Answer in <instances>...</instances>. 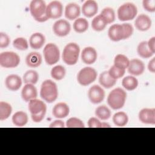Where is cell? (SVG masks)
Segmentation results:
<instances>
[{
  "label": "cell",
  "instance_id": "cell-1",
  "mask_svg": "<svg viewBox=\"0 0 155 155\" xmlns=\"http://www.w3.org/2000/svg\"><path fill=\"white\" fill-rule=\"evenodd\" d=\"M40 96L47 102L52 103L55 101L58 96V90L56 84L50 79L44 81L41 87Z\"/></svg>",
  "mask_w": 155,
  "mask_h": 155
},
{
  "label": "cell",
  "instance_id": "cell-2",
  "mask_svg": "<svg viewBox=\"0 0 155 155\" xmlns=\"http://www.w3.org/2000/svg\"><path fill=\"white\" fill-rule=\"evenodd\" d=\"M28 110L31 113L33 121L35 122H40L45 117L47 111V106L43 101L34 99L29 101Z\"/></svg>",
  "mask_w": 155,
  "mask_h": 155
},
{
  "label": "cell",
  "instance_id": "cell-3",
  "mask_svg": "<svg viewBox=\"0 0 155 155\" xmlns=\"http://www.w3.org/2000/svg\"><path fill=\"white\" fill-rule=\"evenodd\" d=\"M127 99V93L121 88L113 89L108 94L107 103L113 110H119L124 107Z\"/></svg>",
  "mask_w": 155,
  "mask_h": 155
},
{
  "label": "cell",
  "instance_id": "cell-4",
  "mask_svg": "<svg viewBox=\"0 0 155 155\" xmlns=\"http://www.w3.org/2000/svg\"><path fill=\"white\" fill-rule=\"evenodd\" d=\"M80 53L79 46L74 42H70L65 45L62 53L64 62L69 65L76 64Z\"/></svg>",
  "mask_w": 155,
  "mask_h": 155
},
{
  "label": "cell",
  "instance_id": "cell-5",
  "mask_svg": "<svg viewBox=\"0 0 155 155\" xmlns=\"http://www.w3.org/2000/svg\"><path fill=\"white\" fill-rule=\"evenodd\" d=\"M137 13L136 6L131 2H127L121 5L117 10V17L121 21L133 19Z\"/></svg>",
  "mask_w": 155,
  "mask_h": 155
},
{
  "label": "cell",
  "instance_id": "cell-6",
  "mask_svg": "<svg viewBox=\"0 0 155 155\" xmlns=\"http://www.w3.org/2000/svg\"><path fill=\"white\" fill-rule=\"evenodd\" d=\"M45 62L50 65L57 63L60 58V51L58 47L53 44H47L43 50Z\"/></svg>",
  "mask_w": 155,
  "mask_h": 155
},
{
  "label": "cell",
  "instance_id": "cell-7",
  "mask_svg": "<svg viewBox=\"0 0 155 155\" xmlns=\"http://www.w3.org/2000/svg\"><path fill=\"white\" fill-rule=\"evenodd\" d=\"M97 73L93 68L87 67L82 68L78 73L77 80L82 86H87L93 82L97 78Z\"/></svg>",
  "mask_w": 155,
  "mask_h": 155
},
{
  "label": "cell",
  "instance_id": "cell-8",
  "mask_svg": "<svg viewBox=\"0 0 155 155\" xmlns=\"http://www.w3.org/2000/svg\"><path fill=\"white\" fill-rule=\"evenodd\" d=\"M20 63V58L13 51H5L0 54V65L4 68H15Z\"/></svg>",
  "mask_w": 155,
  "mask_h": 155
},
{
  "label": "cell",
  "instance_id": "cell-9",
  "mask_svg": "<svg viewBox=\"0 0 155 155\" xmlns=\"http://www.w3.org/2000/svg\"><path fill=\"white\" fill-rule=\"evenodd\" d=\"M63 12L62 4L58 1H53L50 2L46 8L45 14L49 19H58Z\"/></svg>",
  "mask_w": 155,
  "mask_h": 155
},
{
  "label": "cell",
  "instance_id": "cell-10",
  "mask_svg": "<svg viewBox=\"0 0 155 155\" xmlns=\"http://www.w3.org/2000/svg\"><path fill=\"white\" fill-rule=\"evenodd\" d=\"M47 5L42 0H33L30 4V12L35 19L45 14Z\"/></svg>",
  "mask_w": 155,
  "mask_h": 155
},
{
  "label": "cell",
  "instance_id": "cell-11",
  "mask_svg": "<svg viewBox=\"0 0 155 155\" xmlns=\"http://www.w3.org/2000/svg\"><path fill=\"white\" fill-rule=\"evenodd\" d=\"M105 91L99 85H94L90 88L88 97L90 102L94 104L101 103L105 97Z\"/></svg>",
  "mask_w": 155,
  "mask_h": 155
},
{
  "label": "cell",
  "instance_id": "cell-12",
  "mask_svg": "<svg viewBox=\"0 0 155 155\" xmlns=\"http://www.w3.org/2000/svg\"><path fill=\"white\" fill-rule=\"evenodd\" d=\"M71 30L70 23L65 19H59L56 21L53 25L54 33L59 37L65 36L69 34Z\"/></svg>",
  "mask_w": 155,
  "mask_h": 155
},
{
  "label": "cell",
  "instance_id": "cell-13",
  "mask_svg": "<svg viewBox=\"0 0 155 155\" xmlns=\"http://www.w3.org/2000/svg\"><path fill=\"white\" fill-rule=\"evenodd\" d=\"M139 120L145 124H155V109L143 108L139 113Z\"/></svg>",
  "mask_w": 155,
  "mask_h": 155
},
{
  "label": "cell",
  "instance_id": "cell-14",
  "mask_svg": "<svg viewBox=\"0 0 155 155\" xmlns=\"http://www.w3.org/2000/svg\"><path fill=\"white\" fill-rule=\"evenodd\" d=\"M97 58L96 50L91 47H87L83 49L81 53V59L85 64H92L94 63Z\"/></svg>",
  "mask_w": 155,
  "mask_h": 155
},
{
  "label": "cell",
  "instance_id": "cell-15",
  "mask_svg": "<svg viewBox=\"0 0 155 155\" xmlns=\"http://www.w3.org/2000/svg\"><path fill=\"white\" fill-rule=\"evenodd\" d=\"M127 68L128 73L131 74L139 76L142 74L145 70V64L140 59H133L130 61Z\"/></svg>",
  "mask_w": 155,
  "mask_h": 155
},
{
  "label": "cell",
  "instance_id": "cell-16",
  "mask_svg": "<svg viewBox=\"0 0 155 155\" xmlns=\"http://www.w3.org/2000/svg\"><path fill=\"white\" fill-rule=\"evenodd\" d=\"M151 23V19L148 16L145 14H141L136 19L134 25L138 30L145 31L150 28Z\"/></svg>",
  "mask_w": 155,
  "mask_h": 155
},
{
  "label": "cell",
  "instance_id": "cell-17",
  "mask_svg": "<svg viewBox=\"0 0 155 155\" xmlns=\"http://www.w3.org/2000/svg\"><path fill=\"white\" fill-rule=\"evenodd\" d=\"M108 35L110 39L114 42L124 39V30L122 24H113L108 29Z\"/></svg>",
  "mask_w": 155,
  "mask_h": 155
},
{
  "label": "cell",
  "instance_id": "cell-18",
  "mask_svg": "<svg viewBox=\"0 0 155 155\" xmlns=\"http://www.w3.org/2000/svg\"><path fill=\"white\" fill-rule=\"evenodd\" d=\"M98 11V5L94 0H88L84 2L82 7V14L87 17L91 18L94 16Z\"/></svg>",
  "mask_w": 155,
  "mask_h": 155
},
{
  "label": "cell",
  "instance_id": "cell-19",
  "mask_svg": "<svg viewBox=\"0 0 155 155\" xmlns=\"http://www.w3.org/2000/svg\"><path fill=\"white\" fill-rule=\"evenodd\" d=\"M37 96V89L33 84H25L22 89L21 97L25 102H29L32 99H36Z\"/></svg>",
  "mask_w": 155,
  "mask_h": 155
},
{
  "label": "cell",
  "instance_id": "cell-20",
  "mask_svg": "<svg viewBox=\"0 0 155 155\" xmlns=\"http://www.w3.org/2000/svg\"><path fill=\"white\" fill-rule=\"evenodd\" d=\"M5 85L9 90L17 91L22 85V80L16 74H10L5 78Z\"/></svg>",
  "mask_w": 155,
  "mask_h": 155
},
{
  "label": "cell",
  "instance_id": "cell-21",
  "mask_svg": "<svg viewBox=\"0 0 155 155\" xmlns=\"http://www.w3.org/2000/svg\"><path fill=\"white\" fill-rule=\"evenodd\" d=\"M70 108L68 105L64 102H59L56 104L52 110L54 117L58 119H62L69 114Z\"/></svg>",
  "mask_w": 155,
  "mask_h": 155
},
{
  "label": "cell",
  "instance_id": "cell-22",
  "mask_svg": "<svg viewBox=\"0 0 155 155\" xmlns=\"http://www.w3.org/2000/svg\"><path fill=\"white\" fill-rule=\"evenodd\" d=\"M81 9L78 4L76 3H70L67 4L65 8V16L69 20L78 19L80 15Z\"/></svg>",
  "mask_w": 155,
  "mask_h": 155
},
{
  "label": "cell",
  "instance_id": "cell-23",
  "mask_svg": "<svg viewBox=\"0 0 155 155\" xmlns=\"http://www.w3.org/2000/svg\"><path fill=\"white\" fill-rule=\"evenodd\" d=\"M45 42V36L41 33H35L31 35L29 39V44L31 48L33 49L41 48Z\"/></svg>",
  "mask_w": 155,
  "mask_h": 155
},
{
  "label": "cell",
  "instance_id": "cell-24",
  "mask_svg": "<svg viewBox=\"0 0 155 155\" xmlns=\"http://www.w3.org/2000/svg\"><path fill=\"white\" fill-rule=\"evenodd\" d=\"M25 63L30 67H38L42 63V56L38 52H31L26 56Z\"/></svg>",
  "mask_w": 155,
  "mask_h": 155
},
{
  "label": "cell",
  "instance_id": "cell-25",
  "mask_svg": "<svg viewBox=\"0 0 155 155\" xmlns=\"http://www.w3.org/2000/svg\"><path fill=\"white\" fill-rule=\"evenodd\" d=\"M116 79L112 78L108 74V71L102 72L99 78V84L105 88H110L113 87L116 82Z\"/></svg>",
  "mask_w": 155,
  "mask_h": 155
},
{
  "label": "cell",
  "instance_id": "cell-26",
  "mask_svg": "<svg viewBox=\"0 0 155 155\" xmlns=\"http://www.w3.org/2000/svg\"><path fill=\"white\" fill-rule=\"evenodd\" d=\"M12 122L17 127H23L28 122V116L24 111H17L12 116Z\"/></svg>",
  "mask_w": 155,
  "mask_h": 155
},
{
  "label": "cell",
  "instance_id": "cell-27",
  "mask_svg": "<svg viewBox=\"0 0 155 155\" xmlns=\"http://www.w3.org/2000/svg\"><path fill=\"white\" fill-rule=\"evenodd\" d=\"M137 52L139 56L145 59L149 58L154 54L149 48L147 41H142L139 44L137 47Z\"/></svg>",
  "mask_w": 155,
  "mask_h": 155
},
{
  "label": "cell",
  "instance_id": "cell-28",
  "mask_svg": "<svg viewBox=\"0 0 155 155\" xmlns=\"http://www.w3.org/2000/svg\"><path fill=\"white\" fill-rule=\"evenodd\" d=\"M113 121L114 125L116 126L122 127L127 124L128 121V117L125 112L119 111L113 115Z\"/></svg>",
  "mask_w": 155,
  "mask_h": 155
},
{
  "label": "cell",
  "instance_id": "cell-29",
  "mask_svg": "<svg viewBox=\"0 0 155 155\" xmlns=\"http://www.w3.org/2000/svg\"><path fill=\"white\" fill-rule=\"evenodd\" d=\"M122 85L126 90L132 91L137 88L138 85V81L133 76H128L122 79Z\"/></svg>",
  "mask_w": 155,
  "mask_h": 155
},
{
  "label": "cell",
  "instance_id": "cell-30",
  "mask_svg": "<svg viewBox=\"0 0 155 155\" xmlns=\"http://www.w3.org/2000/svg\"><path fill=\"white\" fill-rule=\"evenodd\" d=\"M107 25L106 21L101 15L96 16L91 21L92 28L97 31H101L105 29Z\"/></svg>",
  "mask_w": 155,
  "mask_h": 155
},
{
  "label": "cell",
  "instance_id": "cell-31",
  "mask_svg": "<svg viewBox=\"0 0 155 155\" xmlns=\"http://www.w3.org/2000/svg\"><path fill=\"white\" fill-rule=\"evenodd\" d=\"M88 28V22L87 20L85 18H78L73 23V29L77 33H84L87 30Z\"/></svg>",
  "mask_w": 155,
  "mask_h": 155
},
{
  "label": "cell",
  "instance_id": "cell-32",
  "mask_svg": "<svg viewBox=\"0 0 155 155\" xmlns=\"http://www.w3.org/2000/svg\"><path fill=\"white\" fill-rule=\"evenodd\" d=\"M39 79V74L38 72L33 70L27 71L23 76V81L25 84H30L35 85Z\"/></svg>",
  "mask_w": 155,
  "mask_h": 155
},
{
  "label": "cell",
  "instance_id": "cell-33",
  "mask_svg": "<svg viewBox=\"0 0 155 155\" xmlns=\"http://www.w3.org/2000/svg\"><path fill=\"white\" fill-rule=\"evenodd\" d=\"M130 60L128 58L122 54H117L114 59V65L120 69L125 70L128 68Z\"/></svg>",
  "mask_w": 155,
  "mask_h": 155
},
{
  "label": "cell",
  "instance_id": "cell-34",
  "mask_svg": "<svg viewBox=\"0 0 155 155\" xmlns=\"http://www.w3.org/2000/svg\"><path fill=\"white\" fill-rule=\"evenodd\" d=\"M95 114L99 119L105 120L108 119L111 114L110 110L105 105H100L95 110Z\"/></svg>",
  "mask_w": 155,
  "mask_h": 155
},
{
  "label": "cell",
  "instance_id": "cell-35",
  "mask_svg": "<svg viewBox=\"0 0 155 155\" xmlns=\"http://www.w3.org/2000/svg\"><path fill=\"white\" fill-rule=\"evenodd\" d=\"M12 111L11 105L6 102H0V120H4L9 117Z\"/></svg>",
  "mask_w": 155,
  "mask_h": 155
},
{
  "label": "cell",
  "instance_id": "cell-36",
  "mask_svg": "<svg viewBox=\"0 0 155 155\" xmlns=\"http://www.w3.org/2000/svg\"><path fill=\"white\" fill-rule=\"evenodd\" d=\"M66 74L65 68L62 65H56L52 68L51 70V76L55 80L59 81L62 79Z\"/></svg>",
  "mask_w": 155,
  "mask_h": 155
},
{
  "label": "cell",
  "instance_id": "cell-37",
  "mask_svg": "<svg viewBox=\"0 0 155 155\" xmlns=\"http://www.w3.org/2000/svg\"><path fill=\"white\" fill-rule=\"evenodd\" d=\"M100 15H101L106 21L107 24L112 23L115 19L114 11L113 8L110 7H106L104 8Z\"/></svg>",
  "mask_w": 155,
  "mask_h": 155
},
{
  "label": "cell",
  "instance_id": "cell-38",
  "mask_svg": "<svg viewBox=\"0 0 155 155\" xmlns=\"http://www.w3.org/2000/svg\"><path fill=\"white\" fill-rule=\"evenodd\" d=\"M13 47L19 50H26L28 48V44L24 38H17L13 42Z\"/></svg>",
  "mask_w": 155,
  "mask_h": 155
},
{
  "label": "cell",
  "instance_id": "cell-39",
  "mask_svg": "<svg viewBox=\"0 0 155 155\" xmlns=\"http://www.w3.org/2000/svg\"><path fill=\"white\" fill-rule=\"evenodd\" d=\"M108 72L109 75L112 78L117 80V79L122 78L124 75V74L125 73V70L120 69L119 68L116 67V66H114L113 65V66H111Z\"/></svg>",
  "mask_w": 155,
  "mask_h": 155
},
{
  "label": "cell",
  "instance_id": "cell-40",
  "mask_svg": "<svg viewBox=\"0 0 155 155\" xmlns=\"http://www.w3.org/2000/svg\"><path fill=\"white\" fill-rule=\"evenodd\" d=\"M67 128H84L85 125L84 122L79 118L73 117L68 119L66 122Z\"/></svg>",
  "mask_w": 155,
  "mask_h": 155
},
{
  "label": "cell",
  "instance_id": "cell-41",
  "mask_svg": "<svg viewBox=\"0 0 155 155\" xmlns=\"http://www.w3.org/2000/svg\"><path fill=\"white\" fill-rule=\"evenodd\" d=\"M124 30V39L129 38L133 33V27L129 23H124L122 24Z\"/></svg>",
  "mask_w": 155,
  "mask_h": 155
},
{
  "label": "cell",
  "instance_id": "cell-42",
  "mask_svg": "<svg viewBox=\"0 0 155 155\" xmlns=\"http://www.w3.org/2000/svg\"><path fill=\"white\" fill-rule=\"evenodd\" d=\"M10 42L9 36L5 33H0V47L1 48H6L8 46Z\"/></svg>",
  "mask_w": 155,
  "mask_h": 155
},
{
  "label": "cell",
  "instance_id": "cell-43",
  "mask_svg": "<svg viewBox=\"0 0 155 155\" xmlns=\"http://www.w3.org/2000/svg\"><path fill=\"white\" fill-rule=\"evenodd\" d=\"M143 8L148 12H154L155 11L154 0H143L142 2Z\"/></svg>",
  "mask_w": 155,
  "mask_h": 155
},
{
  "label": "cell",
  "instance_id": "cell-44",
  "mask_svg": "<svg viewBox=\"0 0 155 155\" xmlns=\"http://www.w3.org/2000/svg\"><path fill=\"white\" fill-rule=\"evenodd\" d=\"M102 122L96 117H92L88 120V127L90 128H101Z\"/></svg>",
  "mask_w": 155,
  "mask_h": 155
},
{
  "label": "cell",
  "instance_id": "cell-45",
  "mask_svg": "<svg viewBox=\"0 0 155 155\" xmlns=\"http://www.w3.org/2000/svg\"><path fill=\"white\" fill-rule=\"evenodd\" d=\"M64 127L65 124L61 120H56L51 122L49 125L50 128H64Z\"/></svg>",
  "mask_w": 155,
  "mask_h": 155
},
{
  "label": "cell",
  "instance_id": "cell-46",
  "mask_svg": "<svg viewBox=\"0 0 155 155\" xmlns=\"http://www.w3.org/2000/svg\"><path fill=\"white\" fill-rule=\"evenodd\" d=\"M148 46L150 50L154 53H155V37H152L147 42Z\"/></svg>",
  "mask_w": 155,
  "mask_h": 155
},
{
  "label": "cell",
  "instance_id": "cell-47",
  "mask_svg": "<svg viewBox=\"0 0 155 155\" xmlns=\"http://www.w3.org/2000/svg\"><path fill=\"white\" fill-rule=\"evenodd\" d=\"M148 69L151 73L155 72V58H153L148 62Z\"/></svg>",
  "mask_w": 155,
  "mask_h": 155
},
{
  "label": "cell",
  "instance_id": "cell-48",
  "mask_svg": "<svg viewBox=\"0 0 155 155\" xmlns=\"http://www.w3.org/2000/svg\"><path fill=\"white\" fill-rule=\"evenodd\" d=\"M48 19H49V18L47 17V16L46 15V14H45V15H44L43 16H42L41 17L36 19L35 20H36V21H38V22H45V21H47Z\"/></svg>",
  "mask_w": 155,
  "mask_h": 155
},
{
  "label": "cell",
  "instance_id": "cell-49",
  "mask_svg": "<svg viewBox=\"0 0 155 155\" xmlns=\"http://www.w3.org/2000/svg\"><path fill=\"white\" fill-rule=\"evenodd\" d=\"M108 128L110 127V125L106 122H102V125H101V128Z\"/></svg>",
  "mask_w": 155,
  "mask_h": 155
}]
</instances>
